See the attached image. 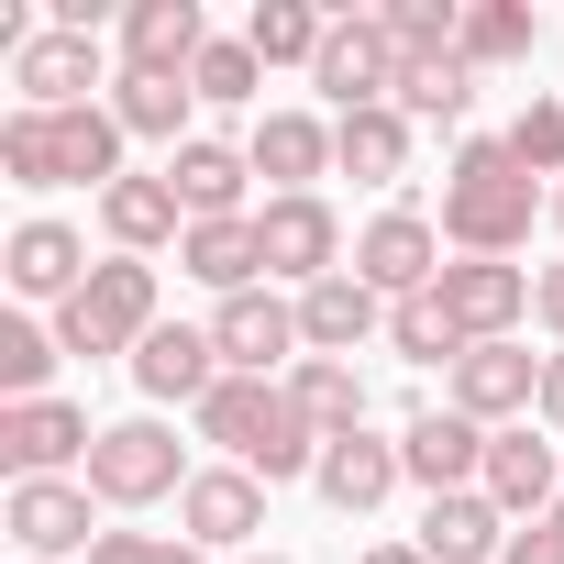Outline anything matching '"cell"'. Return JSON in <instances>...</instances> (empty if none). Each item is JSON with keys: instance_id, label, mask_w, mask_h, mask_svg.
Returning <instances> with one entry per match:
<instances>
[{"instance_id": "obj_1", "label": "cell", "mask_w": 564, "mask_h": 564, "mask_svg": "<svg viewBox=\"0 0 564 564\" xmlns=\"http://www.w3.org/2000/svg\"><path fill=\"white\" fill-rule=\"evenodd\" d=\"M199 443H221L243 476H300V465H322V432H311V410L289 399V388H265V377H221L210 399H199Z\"/></svg>"}, {"instance_id": "obj_2", "label": "cell", "mask_w": 564, "mask_h": 564, "mask_svg": "<svg viewBox=\"0 0 564 564\" xmlns=\"http://www.w3.org/2000/svg\"><path fill=\"white\" fill-rule=\"evenodd\" d=\"M0 166L23 188H122V122L89 100V111H12L0 122Z\"/></svg>"}, {"instance_id": "obj_3", "label": "cell", "mask_w": 564, "mask_h": 564, "mask_svg": "<svg viewBox=\"0 0 564 564\" xmlns=\"http://www.w3.org/2000/svg\"><path fill=\"white\" fill-rule=\"evenodd\" d=\"M443 232L465 243V254H509V243H531V166L509 155V133L487 144H454V177H443Z\"/></svg>"}, {"instance_id": "obj_4", "label": "cell", "mask_w": 564, "mask_h": 564, "mask_svg": "<svg viewBox=\"0 0 564 564\" xmlns=\"http://www.w3.org/2000/svg\"><path fill=\"white\" fill-rule=\"evenodd\" d=\"M144 333H155V265L144 254L89 265V289L56 311V344L67 355H144Z\"/></svg>"}, {"instance_id": "obj_5", "label": "cell", "mask_w": 564, "mask_h": 564, "mask_svg": "<svg viewBox=\"0 0 564 564\" xmlns=\"http://www.w3.org/2000/svg\"><path fill=\"white\" fill-rule=\"evenodd\" d=\"M89 498L100 509H155V498H188V454L166 421H111L100 454H89Z\"/></svg>"}, {"instance_id": "obj_6", "label": "cell", "mask_w": 564, "mask_h": 564, "mask_svg": "<svg viewBox=\"0 0 564 564\" xmlns=\"http://www.w3.org/2000/svg\"><path fill=\"white\" fill-rule=\"evenodd\" d=\"M355 276H366L377 300H421L432 276H443V232H432L410 199H388V210L355 232Z\"/></svg>"}, {"instance_id": "obj_7", "label": "cell", "mask_w": 564, "mask_h": 564, "mask_svg": "<svg viewBox=\"0 0 564 564\" xmlns=\"http://www.w3.org/2000/svg\"><path fill=\"white\" fill-rule=\"evenodd\" d=\"M89 454H100V432H89L78 399H23V410H0V465H12V487L67 476V465H89Z\"/></svg>"}, {"instance_id": "obj_8", "label": "cell", "mask_w": 564, "mask_h": 564, "mask_svg": "<svg viewBox=\"0 0 564 564\" xmlns=\"http://www.w3.org/2000/svg\"><path fill=\"white\" fill-rule=\"evenodd\" d=\"M432 300L454 311V333H465V344H509V322L531 311V276H520L509 254H465V265H443V276H432Z\"/></svg>"}, {"instance_id": "obj_9", "label": "cell", "mask_w": 564, "mask_h": 564, "mask_svg": "<svg viewBox=\"0 0 564 564\" xmlns=\"http://www.w3.org/2000/svg\"><path fill=\"white\" fill-rule=\"evenodd\" d=\"M12 542H23V564H67V553H89L100 531H89V476H34V487H12Z\"/></svg>"}, {"instance_id": "obj_10", "label": "cell", "mask_w": 564, "mask_h": 564, "mask_svg": "<svg viewBox=\"0 0 564 564\" xmlns=\"http://www.w3.org/2000/svg\"><path fill=\"white\" fill-rule=\"evenodd\" d=\"M487 443H498V432H487V421H465V410L443 399V410H410L399 465H410L432 498H454V487H487Z\"/></svg>"}, {"instance_id": "obj_11", "label": "cell", "mask_w": 564, "mask_h": 564, "mask_svg": "<svg viewBox=\"0 0 564 564\" xmlns=\"http://www.w3.org/2000/svg\"><path fill=\"white\" fill-rule=\"evenodd\" d=\"M254 232H265V276H300V289H322V276H344L333 254H344V221H333V199L311 188V199H265L254 210Z\"/></svg>"}, {"instance_id": "obj_12", "label": "cell", "mask_w": 564, "mask_h": 564, "mask_svg": "<svg viewBox=\"0 0 564 564\" xmlns=\"http://www.w3.org/2000/svg\"><path fill=\"white\" fill-rule=\"evenodd\" d=\"M89 78H100V34H78V23H56V34H34L12 56L23 111H89Z\"/></svg>"}, {"instance_id": "obj_13", "label": "cell", "mask_w": 564, "mask_h": 564, "mask_svg": "<svg viewBox=\"0 0 564 564\" xmlns=\"http://www.w3.org/2000/svg\"><path fill=\"white\" fill-rule=\"evenodd\" d=\"M311 78L344 111H399V45H388V23H333V45H322Z\"/></svg>"}, {"instance_id": "obj_14", "label": "cell", "mask_w": 564, "mask_h": 564, "mask_svg": "<svg viewBox=\"0 0 564 564\" xmlns=\"http://www.w3.org/2000/svg\"><path fill=\"white\" fill-rule=\"evenodd\" d=\"M177 531H188L199 553H232V542H254V531H265V487H254L243 465H199V476H188V498H177Z\"/></svg>"}, {"instance_id": "obj_15", "label": "cell", "mask_w": 564, "mask_h": 564, "mask_svg": "<svg viewBox=\"0 0 564 564\" xmlns=\"http://www.w3.org/2000/svg\"><path fill=\"white\" fill-rule=\"evenodd\" d=\"M210 344H221V377H265V366H289V355H300V311H289V300H265V289H243V300L210 311Z\"/></svg>"}, {"instance_id": "obj_16", "label": "cell", "mask_w": 564, "mask_h": 564, "mask_svg": "<svg viewBox=\"0 0 564 564\" xmlns=\"http://www.w3.org/2000/svg\"><path fill=\"white\" fill-rule=\"evenodd\" d=\"M122 56H133V78H188L210 56L199 0H133V12H122Z\"/></svg>"}, {"instance_id": "obj_17", "label": "cell", "mask_w": 564, "mask_h": 564, "mask_svg": "<svg viewBox=\"0 0 564 564\" xmlns=\"http://www.w3.org/2000/svg\"><path fill=\"white\" fill-rule=\"evenodd\" d=\"M243 177H254V155L221 144V133H188L166 155V188L188 199V221H243Z\"/></svg>"}, {"instance_id": "obj_18", "label": "cell", "mask_w": 564, "mask_h": 564, "mask_svg": "<svg viewBox=\"0 0 564 564\" xmlns=\"http://www.w3.org/2000/svg\"><path fill=\"white\" fill-rule=\"evenodd\" d=\"M133 388H144V399H188V410H199V399L221 388V344H210V333H188V322H155V333H144V355H133Z\"/></svg>"}, {"instance_id": "obj_19", "label": "cell", "mask_w": 564, "mask_h": 564, "mask_svg": "<svg viewBox=\"0 0 564 564\" xmlns=\"http://www.w3.org/2000/svg\"><path fill=\"white\" fill-rule=\"evenodd\" d=\"M454 410H465V421L542 410V355H520V344H476V355L454 366Z\"/></svg>"}, {"instance_id": "obj_20", "label": "cell", "mask_w": 564, "mask_h": 564, "mask_svg": "<svg viewBox=\"0 0 564 564\" xmlns=\"http://www.w3.org/2000/svg\"><path fill=\"white\" fill-rule=\"evenodd\" d=\"M421 553H432V564H498V553H509V509H498L487 487H454V498L421 509Z\"/></svg>"}, {"instance_id": "obj_21", "label": "cell", "mask_w": 564, "mask_h": 564, "mask_svg": "<svg viewBox=\"0 0 564 564\" xmlns=\"http://www.w3.org/2000/svg\"><path fill=\"white\" fill-rule=\"evenodd\" d=\"M0 265H12V289H23V300H56V311L89 289V243H78L67 221H23L12 243H0Z\"/></svg>"}, {"instance_id": "obj_22", "label": "cell", "mask_w": 564, "mask_h": 564, "mask_svg": "<svg viewBox=\"0 0 564 564\" xmlns=\"http://www.w3.org/2000/svg\"><path fill=\"white\" fill-rule=\"evenodd\" d=\"M243 155H254V177H276V199H311V177L333 166V122H311V111H265Z\"/></svg>"}, {"instance_id": "obj_23", "label": "cell", "mask_w": 564, "mask_h": 564, "mask_svg": "<svg viewBox=\"0 0 564 564\" xmlns=\"http://www.w3.org/2000/svg\"><path fill=\"white\" fill-rule=\"evenodd\" d=\"M100 232H111L122 254H155V243H188V199H177L166 177H122V188H100Z\"/></svg>"}, {"instance_id": "obj_24", "label": "cell", "mask_w": 564, "mask_h": 564, "mask_svg": "<svg viewBox=\"0 0 564 564\" xmlns=\"http://www.w3.org/2000/svg\"><path fill=\"white\" fill-rule=\"evenodd\" d=\"M311 476H322V498H333L344 520H366V509H377V498H388L410 465H399V443H377V432H344V443H322V465H311Z\"/></svg>"}, {"instance_id": "obj_25", "label": "cell", "mask_w": 564, "mask_h": 564, "mask_svg": "<svg viewBox=\"0 0 564 564\" xmlns=\"http://www.w3.org/2000/svg\"><path fill=\"white\" fill-rule=\"evenodd\" d=\"M177 265L199 276V289H221V300H243L254 276H265V232H254V210H243V221H188V243H177Z\"/></svg>"}, {"instance_id": "obj_26", "label": "cell", "mask_w": 564, "mask_h": 564, "mask_svg": "<svg viewBox=\"0 0 564 564\" xmlns=\"http://www.w3.org/2000/svg\"><path fill=\"white\" fill-rule=\"evenodd\" d=\"M366 333H377V289H366L355 265L322 276V289H300V344H311V355H355Z\"/></svg>"}, {"instance_id": "obj_27", "label": "cell", "mask_w": 564, "mask_h": 564, "mask_svg": "<svg viewBox=\"0 0 564 564\" xmlns=\"http://www.w3.org/2000/svg\"><path fill=\"white\" fill-rule=\"evenodd\" d=\"M333 166L366 177V188H399L410 177V111H344L333 122Z\"/></svg>"}, {"instance_id": "obj_28", "label": "cell", "mask_w": 564, "mask_h": 564, "mask_svg": "<svg viewBox=\"0 0 564 564\" xmlns=\"http://www.w3.org/2000/svg\"><path fill=\"white\" fill-rule=\"evenodd\" d=\"M553 476H564L553 443H531V432H498V443H487V498H498L509 520H542V509H553Z\"/></svg>"}, {"instance_id": "obj_29", "label": "cell", "mask_w": 564, "mask_h": 564, "mask_svg": "<svg viewBox=\"0 0 564 564\" xmlns=\"http://www.w3.org/2000/svg\"><path fill=\"white\" fill-rule=\"evenodd\" d=\"M289 399L311 410V432H322V443H344V432H366V377H355L344 355H311V366L289 377Z\"/></svg>"}, {"instance_id": "obj_30", "label": "cell", "mask_w": 564, "mask_h": 564, "mask_svg": "<svg viewBox=\"0 0 564 564\" xmlns=\"http://www.w3.org/2000/svg\"><path fill=\"white\" fill-rule=\"evenodd\" d=\"M243 45H254L265 67H322L333 23L311 12V0H254V23H243Z\"/></svg>"}, {"instance_id": "obj_31", "label": "cell", "mask_w": 564, "mask_h": 564, "mask_svg": "<svg viewBox=\"0 0 564 564\" xmlns=\"http://www.w3.org/2000/svg\"><path fill=\"white\" fill-rule=\"evenodd\" d=\"M388 344H399L410 366H465V355H476V344L454 333V311H443L432 289H421V300H388Z\"/></svg>"}, {"instance_id": "obj_32", "label": "cell", "mask_w": 564, "mask_h": 564, "mask_svg": "<svg viewBox=\"0 0 564 564\" xmlns=\"http://www.w3.org/2000/svg\"><path fill=\"white\" fill-rule=\"evenodd\" d=\"M188 100H199L188 78H133V67H122V89H111V122H122V133H155V144H177Z\"/></svg>"}, {"instance_id": "obj_33", "label": "cell", "mask_w": 564, "mask_h": 564, "mask_svg": "<svg viewBox=\"0 0 564 564\" xmlns=\"http://www.w3.org/2000/svg\"><path fill=\"white\" fill-rule=\"evenodd\" d=\"M542 45V23L520 12V0H476V12H465V67H520Z\"/></svg>"}, {"instance_id": "obj_34", "label": "cell", "mask_w": 564, "mask_h": 564, "mask_svg": "<svg viewBox=\"0 0 564 564\" xmlns=\"http://www.w3.org/2000/svg\"><path fill=\"white\" fill-rule=\"evenodd\" d=\"M465 100H476V67H465V56L399 67V111H410V122H465Z\"/></svg>"}, {"instance_id": "obj_35", "label": "cell", "mask_w": 564, "mask_h": 564, "mask_svg": "<svg viewBox=\"0 0 564 564\" xmlns=\"http://www.w3.org/2000/svg\"><path fill=\"white\" fill-rule=\"evenodd\" d=\"M56 333H34V322H0V410H23V399H45V377H56Z\"/></svg>"}, {"instance_id": "obj_36", "label": "cell", "mask_w": 564, "mask_h": 564, "mask_svg": "<svg viewBox=\"0 0 564 564\" xmlns=\"http://www.w3.org/2000/svg\"><path fill=\"white\" fill-rule=\"evenodd\" d=\"M254 78H265V56H254V45H210V56L188 67V89H199V100H221V111H232V100H254Z\"/></svg>"}, {"instance_id": "obj_37", "label": "cell", "mask_w": 564, "mask_h": 564, "mask_svg": "<svg viewBox=\"0 0 564 564\" xmlns=\"http://www.w3.org/2000/svg\"><path fill=\"white\" fill-rule=\"evenodd\" d=\"M509 155H520L531 177H564V100H531V111L509 122Z\"/></svg>"}, {"instance_id": "obj_38", "label": "cell", "mask_w": 564, "mask_h": 564, "mask_svg": "<svg viewBox=\"0 0 564 564\" xmlns=\"http://www.w3.org/2000/svg\"><path fill=\"white\" fill-rule=\"evenodd\" d=\"M89 564H199V542L188 531H100Z\"/></svg>"}, {"instance_id": "obj_39", "label": "cell", "mask_w": 564, "mask_h": 564, "mask_svg": "<svg viewBox=\"0 0 564 564\" xmlns=\"http://www.w3.org/2000/svg\"><path fill=\"white\" fill-rule=\"evenodd\" d=\"M498 564H564V498H553V509H542V520H520V531H509V553H498Z\"/></svg>"}, {"instance_id": "obj_40", "label": "cell", "mask_w": 564, "mask_h": 564, "mask_svg": "<svg viewBox=\"0 0 564 564\" xmlns=\"http://www.w3.org/2000/svg\"><path fill=\"white\" fill-rule=\"evenodd\" d=\"M531 311H542V322L564 333V265H542V276H531Z\"/></svg>"}, {"instance_id": "obj_41", "label": "cell", "mask_w": 564, "mask_h": 564, "mask_svg": "<svg viewBox=\"0 0 564 564\" xmlns=\"http://www.w3.org/2000/svg\"><path fill=\"white\" fill-rule=\"evenodd\" d=\"M542 421H553V432H564V355H553V366H542Z\"/></svg>"}, {"instance_id": "obj_42", "label": "cell", "mask_w": 564, "mask_h": 564, "mask_svg": "<svg viewBox=\"0 0 564 564\" xmlns=\"http://www.w3.org/2000/svg\"><path fill=\"white\" fill-rule=\"evenodd\" d=\"M366 564H432V553H421V542H377Z\"/></svg>"}, {"instance_id": "obj_43", "label": "cell", "mask_w": 564, "mask_h": 564, "mask_svg": "<svg viewBox=\"0 0 564 564\" xmlns=\"http://www.w3.org/2000/svg\"><path fill=\"white\" fill-rule=\"evenodd\" d=\"M243 564H289V553H243Z\"/></svg>"}, {"instance_id": "obj_44", "label": "cell", "mask_w": 564, "mask_h": 564, "mask_svg": "<svg viewBox=\"0 0 564 564\" xmlns=\"http://www.w3.org/2000/svg\"><path fill=\"white\" fill-rule=\"evenodd\" d=\"M553 221H564V188H553Z\"/></svg>"}]
</instances>
